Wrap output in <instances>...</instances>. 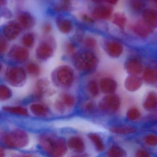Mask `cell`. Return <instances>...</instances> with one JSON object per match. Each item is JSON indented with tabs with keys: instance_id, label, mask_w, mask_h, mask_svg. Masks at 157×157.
Masks as SVG:
<instances>
[{
	"instance_id": "cell-1",
	"label": "cell",
	"mask_w": 157,
	"mask_h": 157,
	"mask_svg": "<svg viewBox=\"0 0 157 157\" xmlns=\"http://www.w3.org/2000/svg\"><path fill=\"white\" fill-rule=\"evenodd\" d=\"M39 142L42 148L51 156L62 157L67 152V142L62 138L53 135H43L39 138Z\"/></svg>"
},
{
	"instance_id": "cell-2",
	"label": "cell",
	"mask_w": 157,
	"mask_h": 157,
	"mask_svg": "<svg viewBox=\"0 0 157 157\" xmlns=\"http://www.w3.org/2000/svg\"><path fill=\"white\" fill-rule=\"evenodd\" d=\"M2 143L6 147L13 148H20L25 147L29 142L28 134L21 129H15L3 134Z\"/></svg>"
},
{
	"instance_id": "cell-3",
	"label": "cell",
	"mask_w": 157,
	"mask_h": 157,
	"mask_svg": "<svg viewBox=\"0 0 157 157\" xmlns=\"http://www.w3.org/2000/svg\"><path fill=\"white\" fill-rule=\"evenodd\" d=\"M73 64L78 70L83 72H90L96 67L98 64V59L91 52H82L74 56Z\"/></svg>"
},
{
	"instance_id": "cell-4",
	"label": "cell",
	"mask_w": 157,
	"mask_h": 157,
	"mask_svg": "<svg viewBox=\"0 0 157 157\" xmlns=\"http://www.w3.org/2000/svg\"><path fill=\"white\" fill-rule=\"evenodd\" d=\"M5 78L11 85L18 87L21 86L25 82L26 73L22 68L13 67L7 70L5 73Z\"/></svg>"
},
{
	"instance_id": "cell-5",
	"label": "cell",
	"mask_w": 157,
	"mask_h": 157,
	"mask_svg": "<svg viewBox=\"0 0 157 157\" xmlns=\"http://www.w3.org/2000/svg\"><path fill=\"white\" fill-rule=\"evenodd\" d=\"M56 76L58 82L65 87L70 86L73 82V71L68 66L59 67L57 71Z\"/></svg>"
},
{
	"instance_id": "cell-6",
	"label": "cell",
	"mask_w": 157,
	"mask_h": 157,
	"mask_svg": "<svg viewBox=\"0 0 157 157\" xmlns=\"http://www.w3.org/2000/svg\"><path fill=\"white\" fill-rule=\"evenodd\" d=\"M120 101L118 96L112 94L105 96L99 104V107L101 110L116 111L119 108Z\"/></svg>"
},
{
	"instance_id": "cell-7",
	"label": "cell",
	"mask_w": 157,
	"mask_h": 157,
	"mask_svg": "<svg viewBox=\"0 0 157 157\" xmlns=\"http://www.w3.org/2000/svg\"><path fill=\"white\" fill-rule=\"evenodd\" d=\"M9 55L15 61L20 63H24L28 60L29 53L26 48L16 46L11 49Z\"/></svg>"
},
{
	"instance_id": "cell-8",
	"label": "cell",
	"mask_w": 157,
	"mask_h": 157,
	"mask_svg": "<svg viewBox=\"0 0 157 157\" xmlns=\"http://www.w3.org/2000/svg\"><path fill=\"white\" fill-rule=\"evenodd\" d=\"M21 32V25L16 23H10L4 26L3 33L4 36L9 40L16 39Z\"/></svg>"
},
{
	"instance_id": "cell-9",
	"label": "cell",
	"mask_w": 157,
	"mask_h": 157,
	"mask_svg": "<svg viewBox=\"0 0 157 157\" xmlns=\"http://www.w3.org/2000/svg\"><path fill=\"white\" fill-rule=\"evenodd\" d=\"M143 20L138 21L133 26L134 33L142 38L148 37L152 33V29Z\"/></svg>"
},
{
	"instance_id": "cell-10",
	"label": "cell",
	"mask_w": 157,
	"mask_h": 157,
	"mask_svg": "<svg viewBox=\"0 0 157 157\" xmlns=\"http://www.w3.org/2000/svg\"><path fill=\"white\" fill-rule=\"evenodd\" d=\"M54 48L51 44L44 42L39 45L36 50V55L38 58L45 60L50 58L54 53Z\"/></svg>"
},
{
	"instance_id": "cell-11",
	"label": "cell",
	"mask_w": 157,
	"mask_h": 157,
	"mask_svg": "<svg viewBox=\"0 0 157 157\" xmlns=\"http://www.w3.org/2000/svg\"><path fill=\"white\" fill-rule=\"evenodd\" d=\"M113 10L110 6L101 5L98 6L94 10L93 16L99 20L108 19L112 14Z\"/></svg>"
},
{
	"instance_id": "cell-12",
	"label": "cell",
	"mask_w": 157,
	"mask_h": 157,
	"mask_svg": "<svg viewBox=\"0 0 157 157\" xmlns=\"http://www.w3.org/2000/svg\"><path fill=\"white\" fill-rule=\"evenodd\" d=\"M143 21L152 28H157V11L148 9L142 14Z\"/></svg>"
},
{
	"instance_id": "cell-13",
	"label": "cell",
	"mask_w": 157,
	"mask_h": 157,
	"mask_svg": "<svg viewBox=\"0 0 157 157\" xmlns=\"http://www.w3.org/2000/svg\"><path fill=\"white\" fill-rule=\"evenodd\" d=\"M100 87L103 93L110 94L115 91L117 83L114 80L110 78H104L100 82Z\"/></svg>"
},
{
	"instance_id": "cell-14",
	"label": "cell",
	"mask_w": 157,
	"mask_h": 157,
	"mask_svg": "<svg viewBox=\"0 0 157 157\" xmlns=\"http://www.w3.org/2000/svg\"><path fill=\"white\" fill-rule=\"evenodd\" d=\"M67 145L71 149L79 153H82L85 150L84 141L79 137L73 136L68 140Z\"/></svg>"
},
{
	"instance_id": "cell-15",
	"label": "cell",
	"mask_w": 157,
	"mask_h": 157,
	"mask_svg": "<svg viewBox=\"0 0 157 157\" xmlns=\"http://www.w3.org/2000/svg\"><path fill=\"white\" fill-rule=\"evenodd\" d=\"M105 49L109 56L117 58L122 55L123 47L122 45L118 42H112L106 44Z\"/></svg>"
},
{
	"instance_id": "cell-16",
	"label": "cell",
	"mask_w": 157,
	"mask_h": 157,
	"mask_svg": "<svg viewBox=\"0 0 157 157\" xmlns=\"http://www.w3.org/2000/svg\"><path fill=\"white\" fill-rule=\"evenodd\" d=\"M18 20L20 25L25 29L33 28L35 23L33 17L28 13H21Z\"/></svg>"
},
{
	"instance_id": "cell-17",
	"label": "cell",
	"mask_w": 157,
	"mask_h": 157,
	"mask_svg": "<svg viewBox=\"0 0 157 157\" xmlns=\"http://www.w3.org/2000/svg\"><path fill=\"white\" fill-rule=\"evenodd\" d=\"M126 67L128 71L134 75L139 74L142 71V64L139 60L136 59L128 60Z\"/></svg>"
},
{
	"instance_id": "cell-18",
	"label": "cell",
	"mask_w": 157,
	"mask_h": 157,
	"mask_svg": "<svg viewBox=\"0 0 157 157\" xmlns=\"http://www.w3.org/2000/svg\"><path fill=\"white\" fill-rule=\"evenodd\" d=\"M57 25L59 30L63 33H69L72 29L71 21L67 19H59L57 21Z\"/></svg>"
},
{
	"instance_id": "cell-19",
	"label": "cell",
	"mask_w": 157,
	"mask_h": 157,
	"mask_svg": "<svg viewBox=\"0 0 157 157\" xmlns=\"http://www.w3.org/2000/svg\"><path fill=\"white\" fill-rule=\"evenodd\" d=\"M30 110L36 116L44 117L48 113V108L41 104L35 103L31 105Z\"/></svg>"
},
{
	"instance_id": "cell-20",
	"label": "cell",
	"mask_w": 157,
	"mask_h": 157,
	"mask_svg": "<svg viewBox=\"0 0 157 157\" xmlns=\"http://www.w3.org/2000/svg\"><path fill=\"white\" fill-rule=\"evenodd\" d=\"M125 84L126 87L128 90L134 91L137 90L140 87L141 82L139 78L132 76L126 80Z\"/></svg>"
},
{
	"instance_id": "cell-21",
	"label": "cell",
	"mask_w": 157,
	"mask_h": 157,
	"mask_svg": "<svg viewBox=\"0 0 157 157\" xmlns=\"http://www.w3.org/2000/svg\"><path fill=\"white\" fill-rule=\"evenodd\" d=\"M3 109L5 112L23 116H27L28 115L27 109L22 106H5L3 107Z\"/></svg>"
},
{
	"instance_id": "cell-22",
	"label": "cell",
	"mask_w": 157,
	"mask_h": 157,
	"mask_svg": "<svg viewBox=\"0 0 157 157\" xmlns=\"http://www.w3.org/2000/svg\"><path fill=\"white\" fill-rule=\"evenodd\" d=\"M144 106L148 110H153L157 108V95L155 94H150L145 101Z\"/></svg>"
},
{
	"instance_id": "cell-23",
	"label": "cell",
	"mask_w": 157,
	"mask_h": 157,
	"mask_svg": "<svg viewBox=\"0 0 157 157\" xmlns=\"http://www.w3.org/2000/svg\"><path fill=\"white\" fill-rule=\"evenodd\" d=\"M89 137L98 151H101L104 150V145L100 136L95 134H90L89 135Z\"/></svg>"
},
{
	"instance_id": "cell-24",
	"label": "cell",
	"mask_w": 157,
	"mask_h": 157,
	"mask_svg": "<svg viewBox=\"0 0 157 157\" xmlns=\"http://www.w3.org/2000/svg\"><path fill=\"white\" fill-rule=\"evenodd\" d=\"M126 22L125 16L122 13H115L113 19V23L121 29H123Z\"/></svg>"
},
{
	"instance_id": "cell-25",
	"label": "cell",
	"mask_w": 157,
	"mask_h": 157,
	"mask_svg": "<svg viewBox=\"0 0 157 157\" xmlns=\"http://www.w3.org/2000/svg\"><path fill=\"white\" fill-rule=\"evenodd\" d=\"M143 78L149 83H155L157 82V71L154 70H147L143 75Z\"/></svg>"
},
{
	"instance_id": "cell-26",
	"label": "cell",
	"mask_w": 157,
	"mask_h": 157,
	"mask_svg": "<svg viewBox=\"0 0 157 157\" xmlns=\"http://www.w3.org/2000/svg\"><path fill=\"white\" fill-rule=\"evenodd\" d=\"M12 96V92L5 85H1L0 87V99L1 101H5L10 99Z\"/></svg>"
},
{
	"instance_id": "cell-27",
	"label": "cell",
	"mask_w": 157,
	"mask_h": 157,
	"mask_svg": "<svg viewBox=\"0 0 157 157\" xmlns=\"http://www.w3.org/2000/svg\"><path fill=\"white\" fill-rule=\"evenodd\" d=\"M61 101L68 107H71L75 103V98L72 95L68 94H63L61 96Z\"/></svg>"
},
{
	"instance_id": "cell-28",
	"label": "cell",
	"mask_w": 157,
	"mask_h": 157,
	"mask_svg": "<svg viewBox=\"0 0 157 157\" xmlns=\"http://www.w3.org/2000/svg\"><path fill=\"white\" fill-rule=\"evenodd\" d=\"M26 69L30 75L33 76H37L40 73V68L37 64L34 63H30L27 65Z\"/></svg>"
},
{
	"instance_id": "cell-29",
	"label": "cell",
	"mask_w": 157,
	"mask_h": 157,
	"mask_svg": "<svg viewBox=\"0 0 157 157\" xmlns=\"http://www.w3.org/2000/svg\"><path fill=\"white\" fill-rule=\"evenodd\" d=\"M22 42L26 47H32L34 44V36L32 33L26 34L23 37Z\"/></svg>"
},
{
	"instance_id": "cell-30",
	"label": "cell",
	"mask_w": 157,
	"mask_h": 157,
	"mask_svg": "<svg viewBox=\"0 0 157 157\" xmlns=\"http://www.w3.org/2000/svg\"><path fill=\"white\" fill-rule=\"evenodd\" d=\"M124 151L117 146H113L108 150L107 154L109 156H123Z\"/></svg>"
},
{
	"instance_id": "cell-31",
	"label": "cell",
	"mask_w": 157,
	"mask_h": 157,
	"mask_svg": "<svg viewBox=\"0 0 157 157\" xmlns=\"http://www.w3.org/2000/svg\"><path fill=\"white\" fill-rule=\"evenodd\" d=\"M88 88L90 93L93 96H96L99 94V88L97 82L95 81L92 80L89 82Z\"/></svg>"
},
{
	"instance_id": "cell-32",
	"label": "cell",
	"mask_w": 157,
	"mask_h": 157,
	"mask_svg": "<svg viewBox=\"0 0 157 157\" xmlns=\"http://www.w3.org/2000/svg\"><path fill=\"white\" fill-rule=\"evenodd\" d=\"M140 114L139 110L136 108H133L128 110L127 114V117L129 120H136L138 119Z\"/></svg>"
},
{
	"instance_id": "cell-33",
	"label": "cell",
	"mask_w": 157,
	"mask_h": 157,
	"mask_svg": "<svg viewBox=\"0 0 157 157\" xmlns=\"http://www.w3.org/2000/svg\"><path fill=\"white\" fill-rule=\"evenodd\" d=\"M112 131L116 133L120 134H128V133H132L135 131V129L131 127H118L117 128H113Z\"/></svg>"
},
{
	"instance_id": "cell-34",
	"label": "cell",
	"mask_w": 157,
	"mask_h": 157,
	"mask_svg": "<svg viewBox=\"0 0 157 157\" xmlns=\"http://www.w3.org/2000/svg\"><path fill=\"white\" fill-rule=\"evenodd\" d=\"M145 141L149 146H157V136L154 135H149L145 138Z\"/></svg>"
},
{
	"instance_id": "cell-35",
	"label": "cell",
	"mask_w": 157,
	"mask_h": 157,
	"mask_svg": "<svg viewBox=\"0 0 157 157\" xmlns=\"http://www.w3.org/2000/svg\"><path fill=\"white\" fill-rule=\"evenodd\" d=\"M131 5L135 10H139L144 7V3L142 0H131Z\"/></svg>"
},
{
	"instance_id": "cell-36",
	"label": "cell",
	"mask_w": 157,
	"mask_h": 157,
	"mask_svg": "<svg viewBox=\"0 0 157 157\" xmlns=\"http://www.w3.org/2000/svg\"><path fill=\"white\" fill-rule=\"evenodd\" d=\"M84 44L88 48H94L96 47V42L93 38L88 37L85 39Z\"/></svg>"
},
{
	"instance_id": "cell-37",
	"label": "cell",
	"mask_w": 157,
	"mask_h": 157,
	"mask_svg": "<svg viewBox=\"0 0 157 157\" xmlns=\"http://www.w3.org/2000/svg\"><path fill=\"white\" fill-rule=\"evenodd\" d=\"M70 0H63V2L60 6H59L57 9L58 10H68L71 7Z\"/></svg>"
},
{
	"instance_id": "cell-38",
	"label": "cell",
	"mask_w": 157,
	"mask_h": 157,
	"mask_svg": "<svg viewBox=\"0 0 157 157\" xmlns=\"http://www.w3.org/2000/svg\"><path fill=\"white\" fill-rule=\"evenodd\" d=\"M7 43L5 38L1 37L0 39V51L2 54L5 53L7 50Z\"/></svg>"
},
{
	"instance_id": "cell-39",
	"label": "cell",
	"mask_w": 157,
	"mask_h": 157,
	"mask_svg": "<svg viewBox=\"0 0 157 157\" xmlns=\"http://www.w3.org/2000/svg\"><path fill=\"white\" fill-rule=\"evenodd\" d=\"M56 109L59 112H63L65 110L66 105L63 103L62 101H58L56 103Z\"/></svg>"
},
{
	"instance_id": "cell-40",
	"label": "cell",
	"mask_w": 157,
	"mask_h": 157,
	"mask_svg": "<svg viewBox=\"0 0 157 157\" xmlns=\"http://www.w3.org/2000/svg\"><path fill=\"white\" fill-rule=\"evenodd\" d=\"M67 50L68 53L71 54V53H74L75 51V47L71 43H69L67 45Z\"/></svg>"
},
{
	"instance_id": "cell-41",
	"label": "cell",
	"mask_w": 157,
	"mask_h": 157,
	"mask_svg": "<svg viewBox=\"0 0 157 157\" xmlns=\"http://www.w3.org/2000/svg\"><path fill=\"white\" fill-rule=\"evenodd\" d=\"M94 1L96 2H107L109 4H115L117 3L118 0H94Z\"/></svg>"
},
{
	"instance_id": "cell-42",
	"label": "cell",
	"mask_w": 157,
	"mask_h": 157,
	"mask_svg": "<svg viewBox=\"0 0 157 157\" xmlns=\"http://www.w3.org/2000/svg\"><path fill=\"white\" fill-rule=\"evenodd\" d=\"M137 156H140V157H143V156H149V155L147 151L144 150H139L137 152Z\"/></svg>"
},
{
	"instance_id": "cell-43",
	"label": "cell",
	"mask_w": 157,
	"mask_h": 157,
	"mask_svg": "<svg viewBox=\"0 0 157 157\" xmlns=\"http://www.w3.org/2000/svg\"><path fill=\"white\" fill-rule=\"evenodd\" d=\"M51 29H52V27L49 24H46L44 26V30L45 33H49L51 31Z\"/></svg>"
},
{
	"instance_id": "cell-44",
	"label": "cell",
	"mask_w": 157,
	"mask_h": 157,
	"mask_svg": "<svg viewBox=\"0 0 157 157\" xmlns=\"http://www.w3.org/2000/svg\"><path fill=\"white\" fill-rule=\"evenodd\" d=\"M82 19H83V20H84V21H86L88 22L93 23L94 22L93 20L91 18L89 17L88 15H86V14L83 15Z\"/></svg>"
},
{
	"instance_id": "cell-45",
	"label": "cell",
	"mask_w": 157,
	"mask_h": 157,
	"mask_svg": "<svg viewBox=\"0 0 157 157\" xmlns=\"http://www.w3.org/2000/svg\"><path fill=\"white\" fill-rule=\"evenodd\" d=\"M85 107L87 110H89V111L92 110L94 108L93 104L92 103H88L85 105Z\"/></svg>"
},
{
	"instance_id": "cell-46",
	"label": "cell",
	"mask_w": 157,
	"mask_h": 157,
	"mask_svg": "<svg viewBox=\"0 0 157 157\" xmlns=\"http://www.w3.org/2000/svg\"><path fill=\"white\" fill-rule=\"evenodd\" d=\"M3 151V150L2 149V148H1V150H0V153H1V154H0V155H1V157H2V156H3V155H4V151Z\"/></svg>"
},
{
	"instance_id": "cell-47",
	"label": "cell",
	"mask_w": 157,
	"mask_h": 157,
	"mask_svg": "<svg viewBox=\"0 0 157 157\" xmlns=\"http://www.w3.org/2000/svg\"><path fill=\"white\" fill-rule=\"evenodd\" d=\"M151 1H153L156 2H157V0H151Z\"/></svg>"
}]
</instances>
